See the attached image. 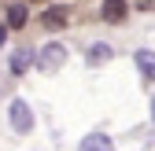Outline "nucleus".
Here are the masks:
<instances>
[{"instance_id": "f257e3e1", "label": "nucleus", "mask_w": 155, "mask_h": 151, "mask_svg": "<svg viewBox=\"0 0 155 151\" xmlns=\"http://www.w3.org/2000/svg\"><path fill=\"white\" fill-rule=\"evenodd\" d=\"M63 63H67V48H63V44H55V41H52V44H45V48H41V55H37V66H41L45 74H55Z\"/></svg>"}, {"instance_id": "9d476101", "label": "nucleus", "mask_w": 155, "mask_h": 151, "mask_svg": "<svg viewBox=\"0 0 155 151\" xmlns=\"http://www.w3.org/2000/svg\"><path fill=\"white\" fill-rule=\"evenodd\" d=\"M8 41V26H0V44H4Z\"/></svg>"}, {"instance_id": "423d86ee", "label": "nucleus", "mask_w": 155, "mask_h": 151, "mask_svg": "<svg viewBox=\"0 0 155 151\" xmlns=\"http://www.w3.org/2000/svg\"><path fill=\"white\" fill-rule=\"evenodd\" d=\"M81 151H114V144H111V137H104V133H89V137L81 140Z\"/></svg>"}, {"instance_id": "39448f33", "label": "nucleus", "mask_w": 155, "mask_h": 151, "mask_svg": "<svg viewBox=\"0 0 155 151\" xmlns=\"http://www.w3.org/2000/svg\"><path fill=\"white\" fill-rule=\"evenodd\" d=\"M133 59H137V70L144 74V78H148V81H155V52H151V48H140Z\"/></svg>"}, {"instance_id": "0eeeda50", "label": "nucleus", "mask_w": 155, "mask_h": 151, "mask_svg": "<svg viewBox=\"0 0 155 151\" xmlns=\"http://www.w3.org/2000/svg\"><path fill=\"white\" fill-rule=\"evenodd\" d=\"M41 26H45V30H59V26H67V8H48V11L41 15Z\"/></svg>"}, {"instance_id": "1a4fd4ad", "label": "nucleus", "mask_w": 155, "mask_h": 151, "mask_svg": "<svg viewBox=\"0 0 155 151\" xmlns=\"http://www.w3.org/2000/svg\"><path fill=\"white\" fill-rule=\"evenodd\" d=\"M8 26H26V8L22 4H11L8 8Z\"/></svg>"}, {"instance_id": "f03ea898", "label": "nucleus", "mask_w": 155, "mask_h": 151, "mask_svg": "<svg viewBox=\"0 0 155 151\" xmlns=\"http://www.w3.org/2000/svg\"><path fill=\"white\" fill-rule=\"evenodd\" d=\"M11 129H15V133H30V129H33V114H30V107L22 100L11 103Z\"/></svg>"}, {"instance_id": "9b49d317", "label": "nucleus", "mask_w": 155, "mask_h": 151, "mask_svg": "<svg viewBox=\"0 0 155 151\" xmlns=\"http://www.w3.org/2000/svg\"><path fill=\"white\" fill-rule=\"evenodd\" d=\"M151 122H155V96H151Z\"/></svg>"}, {"instance_id": "7ed1b4c3", "label": "nucleus", "mask_w": 155, "mask_h": 151, "mask_svg": "<svg viewBox=\"0 0 155 151\" xmlns=\"http://www.w3.org/2000/svg\"><path fill=\"white\" fill-rule=\"evenodd\" d=\"M111 55H114V48L107 44V41H96V44H89V66H104V63H111Z\"/></svg>"}, {"instance_id": "20e7f679", "label": "nucleus", "mask_w": 155, "mask_h": 151, "mask_svg": "<svg viewBox=\"0 0 155 151\" xmlns=\"http://www.w3.org/2000/svg\"><path fill=\"white\" fill-rule=\"evenodd\" d=\"M104 22H122V18L129 15V8H126V0H104Z\"/></svg>"}, {"instance_id": "6e6552de", "label": "nucleus", "mask_w": 155, "mask_h": 151, "mask_svg": "<svg viewBox=\"0 0 155 151\" xmlns=\"http://www.w3.org/2000/svg\"><path fill=\"white\" fill-rule=\"evenodd\" d=\"M30 63H37V59H33V52H26V48H18V52L11 55V70H15V74H26Z\"/></svg>"}]
</instances>
